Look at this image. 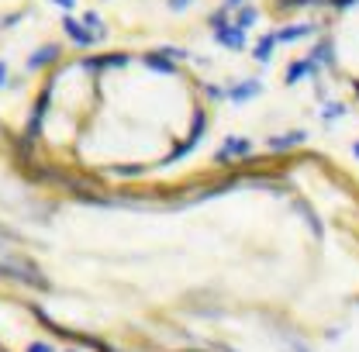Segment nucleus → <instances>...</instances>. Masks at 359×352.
<instances>
[{"label": "nucleus", "instance_id": "obj_7", "mask_svg": "<svg viewBox=\"0 0 359 352\" xmlns=\"http://www.w3.org/2000/svg\"><path fill=\"white\" fill-rule=\"evenodd\" d=\"M304 35H311V25H301V28H287V32H276V42H297V39H304Z\"/></svg>", "mask_w": 359, "mask_h": 352}, {"label": "nucleus", "instance_id": "obj_14", "mask_svg": "<svg viewBox=\"0 0 359 352\" xmlns=\"http://www.w3.org/2000/svg\"><path fill=\"white\" fill-rule=\"evenodd\" d=\"M7 87V62H4V59H0V90Z\"/></svg>", "mask_w": 359, "mask_h": 352}, {"label": "nucleus", "instance_id": "obj_3", "mask_svg": "<svg viewBox=\"0 0 359 352\" xmlns=\"http://www.w3.org/2000/svg\"><path fill=\"white\" fill-rule=\"evenodd\" d=\"M215 39H218L222 45H228V48H242V45H245V32L235 28V25H228V28H222V32H215Z\"/></svg>", "mask_w": 359, "mask_h": 352}, {"label": "nucleus", "instance_id": "obj_10", "mask_svg": "<svg viewBox=\"0 0 359 352\" xmlns=\"http://www.w3.org/2000/svg\"><path fill=\"white\" fill-rule=\"evenodd\" d=\"M121 66H128V55H125V52H111V55H104V69H121Z\"/></svg>", "mask_w": 359, "mask_h": 352}, {"label": "nucleus", "instance_id": "obj_2", "mask_svg": "<svg viewBox=\"0 0 359 352\" xmlns=\"http://www.w3.org/2000/svg\"><path fill=\"white\" fill-rule=\"evenodd\" d=\"M59 52H62V48H59V45H42V48H35V55H32V59H28V69H42V66H52V62H55V59H59Z\"/></svg>", "mask_w": 359, "mask_h": 352}, {"label": "nucleus", "instance_id": "obj_4", "mask_svg": "<svg viewBox=\"0 0 359 352\" xmlns=\"http://www.w3.org/2000/svg\"><path fill=\"white\" fill-rule=\"evenodd\" d=\"M252 145H249V138H228L224 142V149L218 152V163H224V159H231V156H245Z\"/></svg>", "mask_w": 359, "mask_h": 352}, {"label": "nucleus", "instance_id": "obj_11", "mask_svg": "<svg viewBox=\"0 0 359 352\" xmlns=\"http://www.w3.org/2000/svg\"><path fill=\"white\" fill-rule=\"evenodd\" d=\"M311 69H314L311 62H294V66L287 69V83H294V80H301V76H304V73H311Z\"/></svg>", "mask_w": 359, "mask_h": 352}, {"label": "nucleus", "instance_id": "obj_15", "mask_svg": "<svg viewBox=\"0 0 359 352\" xmlns=\"http://www.w3.org/2000/svg\"><path fill=\"white\" fill-rule=\"evenodd\" d=\"M52 4H59L62 11H69V7H76V0H52Z\"/></svg>", "mask_w": 359, "mask_h": 352}, {"label": "nucleus", "instance_id": "obj_5", "mask_svg": "<svg viewBox=\"0 0 359 352\" xmlns=\"http://www.w3.org/2000/svg\"><path fill=\"white\" fill-rule=\"evenodd\" d=\"M256 93H259V83H256V80H249V83H238V87L228 90V97H231V100H238V104H242V100H252Z\"/></svg>", "mask_w": 359, "mask_h": 352}, {"label": "nucleus", "instance_id": "obj_12", "mask_svg": "<svg viewBox=\"0 0 359 352\" xmlns=\"http://www.w3.org/2000/svg\"><path fill=\"white\" fill-rule=\"evenodd\" d=\"M301 138H304L301 132H294V135H280V138H276V142H269V145H273V149H290V145H297Z\"/></svg>", "mask_w": 359, "mask_h": 352}, {"label": "nucleus", "instance_id": "obj_6", "mask_svg": "<svg viewBox=\"0 0 359 352\" xmlns=\"http://www.w3.org/2000/svg\"><path fill=\"white\" fill-rule=\"evenodd\" d=\"M145 66L156 69V73H173V59H166L163 52H149L145 55Z\"/></svg>", "mask_w": 359, "mask_h": 352}, {"label": "nucleus", "instance_id": "obj_1", "mask_svg": "<svg viewBox=\"0 0 359 352\" xmlns=\"http://www.w3.org/2000/svg\"><path fill=\"white\" fill-rule=\"evenodd\" d=\"M62 32H66V39H69V42L80 45V48H90V45L100 42V35H93L87 25H83V21H76L73 14H66V18H62Z\"/></svg>", "mask_w": 359, "mask_h": 352}, {"label": "nucleus", "instance_id": "obj_8", "mask_svg": "<svg viewBox=\"0 0 359 352\" xmlns=\"http://www.w3.org/2000/svg\"><path fill=\"white\" fill-rule=\"evenodd\" d=\"M273 42H276V35H263V39L256 42V59H259V62H269V55H273Z\"/></svg>", "mask_w": 359, "mask_h": 352}, {"label": "nucleus", "instance_id": "obj_13", "mask_svg": "<svg viewBox=\"0 0 359 352\" xmlns=\"http://www.w3.org/2000/svg\"><path fill=\"white\" fill-rule=\"evenodd\" d=\"M83 25H87L93 35H100V39H104V25H100V18H97L93 11H90V14H83Z\"/></svg>", "mask_w": 359, "mask_h": 352}, {"label": "nucleus", "instance_id": "obj_16", "mask_svg": "<svg viewBox=\"0 0 359 352\" xmlns=\"http://www.w3.org/2000/svg\"><path fill=\"white\" fill-rule=\"evenodd\" d=\"M245 0H224V11H231V7H242Z\"/></svg>", "mask_w": 359, "mask_h": 352}, {"label": "nucleus", "instance_id": "obj_9", "mask_svg": "<svg viewBox=\"0 0 359 352\" xmlns=\"http://www.w3.org/2000/svg\"><path fill=\"white\" fill-rule=\"evenodd\" d=\"M252 21H256V7H242V11H238V18H235V28H242V32H245Z\"/></svg>", "mask_w": 359, "mask_h": 352}, {"label": "nucleus", "instance_id": "obj_17", "mask_svg": "<svg viewBox=\"0 0 359 352\" xmlns=\"http://www.w3.org/2000/svg\"><path fill=\"white\" fill-rule=\"evenodd\" d=\"M0 352H7V349H0Z\"/></svg>", "mask_w": 359, "mask_h": 352}]
</instances>
